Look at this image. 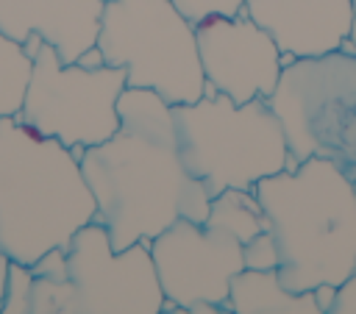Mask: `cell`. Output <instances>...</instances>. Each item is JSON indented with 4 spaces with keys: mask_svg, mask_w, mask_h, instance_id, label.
<instances>
[{
    "mask_svg": "<svg viewBox=\"0 0 356 314\" xmlns=\"http://www.w3.org/2000/svg\"><path fill=\"white\" fill-rule=\"evenodd\" d=\"M331 314H356V267L348 275V281L339 286L337 300L331 306Z\"/></svg>",
    "mask_w": 356,
    "mask_h": 314,
    "instance_id": "d6986e66",
    "label": "cell"
},
{
    "mask_svg": "<svg viewBox=\"0 0 356 314\" xmlns=\"http://www.w3.org/2000/svg\"><path fill=\"white\" fill-rule=\"evenodd\" d=\"M31 69L33 58L25 53V44L0 31V119L19 114Z\"/></svg>",
    "mask_w": 356,
    "mask_h": 314,
    "instance_id": "9a60e30c",
    "label": "cell"
},
{
    "mask_svg": "<svg viewBox=\"0 0 356 314\" xmlns=\"http://www.w3.org/2000/svg\"><path fill=\"white\" fill-rule=\"evenodd\" d=\"M172 3L189 22H197L206 14H239V11H245V0H172Z\"/></svg>",
    "mask_w": 356,
    "mask_h": 314,
    "instance_id": "ac0fdd59",
    "label": "cell"
},
{
    "mask_svg": "<svg viewBox=\"0 0 356 314\" xmlns=\"http://www.w3.org/2000/svg\"><path fill=\"white\" fill-rule=\"evenodd\" d=\"M312 292H314V300H317L320 314H331V306H334V300H337L339 286H334V283H320V286H314Z\"/></svg>",
    "mask_w": 356,
    "mask_h": 314,
    "instance_id": "ffe728a7",
    "label": "cell"
},
{
    "mask_svg": "<svg viewBox=\"0 0 356 314\" xmlns=\"http://www.w3.org/2000/svg\"><path fill=\"white\" fill-rule=\"evenodd\" d=\"M200 67L206 75L203 94H228L234 103L270 97L284 61L273 36L245 11L206 14L195 22Z\"/></svg>",
    "mask_w": 356,
    "mask_h": 314,
    "instance_id": "30bf717a",
    "label": "cell"
},
{
    "mask_svg": "<svg viewBox=\"0 0 356 314\" xmlns=\"http://www.w3.org/2000/svg\"><path fill=\"white\" fill-rule=\"evenodd\" d=\"M164 292L150 242L114 250L100 222L83 225L67 245V278H33L31 314H161Z\"/></svg>",
    "mask_w": 356,
    "mask_h": 314,
    "instance_id": "8992f818",
    "label": "cell"
},
{
    "mask_svg": "<svg viewBox=\"0 0 356 314\" xmlns=\"http://www.w3.org/2000/svg\"><path fill=\"white\" fill-rule=\"evenodd\" d=\"M78 64H83V67H100V64H106V61H103V56H100V50H97V44H95V47H89V50L78 58Z\"/></svg>",
    "mask_w": 356,
    "mask_h": 314,
    "instance_id": "7402d4cb",
    "label": "cell"
},
{
    "mask_svg": "<svg viewBox=\"0 0 356 314\" xmlns=\"http://www.w3.org/2000/svg\"><path fill=\"white\" fill-rule=\"evenodd\" d=\"M225 308L231 314H320L314 292H289L278 278V267H245L231 281Z\"/></svg>",
    "mask_w": 356,
    "mask_h": 314,
    "instance_id": "4fadbf2b",
    "label": "cell"
},
{
    "mask_svg": "<svg viewBox=\"0 0 356 314\" xmlns=\"http://www.w3.org/2000/svg\"><path fill=\"white\" fill-rule=\"evenodd\" d=\"M342 50L356 53V0H353V22H350V36H348V42L342 44Z\"/></svg>",
    "mask_w": 356,
    "mask_h": 314,
    "instance_id": "603a6c76",
    "label": "cell"
},
{
    "mask_svg": "<svg viewBox=\"0 0 356 314\" xmlns=\"http://www.w3.org/2000/svg\"><path fill=\"white\" fill-rule=\"evenodd\" d=\"M8 264L11 258L0 250V314H3V300H6V281H8Z\"/></svg>",
    "mask_w": 356,
    "mask_h": 314,
    "instance_id": "44dd1931",
    "label": "cell"
},
{
    "mask_svg": "<svg viewBox=\"0 0 356 314\" xmlns=\"http://www.w3.org/2000/svg\"><path fill=\"white\" fill-rule=\"evenodd\" d=\"M172 119L181 158L211 197L222 189L253 192L261 178L298 167L267 97L234 103L214 92L172 106Z\"/></svg>",
    "mask_w": 356,
    "mask_h": 314,
    "instance_id": "277c9868",
    "label": "cell"
},
{
    "mask_svg": "<svg viewBox=\"0 0 356 314\" xmlns=\"http://www.w3.org/2000/svg\"><path fill=\"white\" fill-rule=\"evenodd\" d=\"M203 222L234 233L242 245L270 228V222L256 200V192H248V189H222L220 195H214Z\"/></svg>",
    "mask_w": 356,
    "mask_h": 314,
    "instance_id": "5bb4252c",
    "label": "cell"
},
{
    "mask_svg": "<svg viewBox=\"0 0 356 314\" xmlns=\"http://www.w3.org/2000/svg\"><path fill=\"white\" fill-rule=\"evenodd\" d=\"M245 267L248 270H273L278 267V247L273 231L256 233L250 242H245Z\"/></svg>",
    "mask_w": 356,
    "mask_h": 314,
    "instance_id": "e0dca14e",
    "label": "cell"
},
{
    "mask_svg": "<svg viewBox=\"0 0 356 314\" xmlns=\"http://www.w3.org/2000/svg\"><path fill=\"white\" fill-rule=\"evenodd\" d=\"M253 192L275 236L281 283L289 292L342 286L356 267L353 175L312 156L261 178Z\"/></svg>",
    "mask_w": 356,
    "mask_h": 314,
    "instance_id": "7a4b0ae2",
    "label": "cell"
},
{
    "mask_svg": "<svg viewBox=\"0 0 356 314\" xmlns=\"http://www.w3.org/2000/svg\"><path fill=\"white\" fill-rule=\"evenodd\" d=\"M95 195L78 156L19 117L0 119V250L33 264L95 220Z\"/></svg>",
    "mask_w": 356,
    "mask_h": 314,
    "instance_id": "3957f363",
    "label": "cell"
},
{
    "mask_svg": "<svg viewBox=\"0 0 356 314\" xmlns=\"http://www.w3.org/2000/svg\"><path fill=\"white\" fill-rule=\"evenodd\" d=\"M353 186H356V175H353Z\"/></svg>",
    "mask_w": 356,
    "mask_h": 314,
    "instance_id": "cb8c5ba5",
    "label": "cell"
},
{
    "mask_svg": "<svg viewBox=\"0 0 356 314\" xmlns=\"http://www.w3.org/2000/svg\"><path fill=\"white\" fill-rule=\"evenodd\" d=\"M267 106L298 164L317 156L356 175V53L339 47L325 56L292 58Z\"/></svg>",
    "mask_w": 356,
    "mask_h": 314,
    "instance_id": "52a82bcc",
    "label": "cell"
},
{
    "mask_svg": "<svg viewBox=\"0 0 356 314\" xmlns=\"http://www.w3.org/2000/svg\"><path fill=\"white\" fill-rule=\"evenodd\" d=\"M117 114L120 128L78 158L111 247L150 242L181 217L203 222L211 195L181 158L172 106L153 89L125 86Z\"/></svg>",
    "mask_w": 356,
    "mask_h": 314,
    "instance_id": "6da1fadb",
    "label": "cell"
},
{
    "mask_svg": "<svg viewBox=\"0 0 356 314\" xmlns=\"http://www.w3.org/2000/svg\"><path fill=\"white\" fill-rule=\"evenodd\" d=\"M128 86L125 67L64 64L53 44L39 42L19 119L67 144L78 158L120 128L117 100Z\"/></svg>",
    "mask_w": 356,
    "mask_h": 314,
    "instance_id": "ba28073f",
    "label": "cell"
},
{
    "mask_svg": "<svg viewBox=\"0 0 356 314\" xmlns=\"http://www.w3.org/2000/svg\"><path fill=\"white\" fill-rule=\"evenodd\" d=\"M97 50L106 64L125 67L128 86L153 89L170 106L206 92L195 22L172 0H106Z\"/></svg>",
    "mask_w": 356,
    "mask_h": 314,
    "instance_id": "5b68a950",
    "label": "cell"
},
{
    "mask_svg": "<svg viewBox=\"0 0 356 314\" xmlns=\"http://www.w3.org/2000/svg\"><path fill=\"white\" fill-rule=\"evenodd\" d=\"M31 289H33L31 267L11 261L8 264V281H6L3 314H31Z\"/></svg>",
    "mask_w": 356,
    "mask_h": 314,
    "instance_id": "2e32d148",
    "label": "cell"
},
{
    "mask_svg": "<svg viewBox=\"0 0 356 314\" xmlns=\"http://www.w3.org/2000/svg\"><path fill=\"white\" fill-rule=\"evenodd\" d=\"M253 17L278 44L281 61L339 50L350 36L353 0H245Z\"/></svg>",
    "mask_w": 356,
    "mask_h": 314,
    "instance_id": "8fae6325",
    "label": "cell"
},
{
    "mask_svg": "<svg viewBox=\"0 0 356 314\" xmlns=\"http://www.w3.org/2000/svg\"><path fill=\"white\" fill-rule=\"evenodd\" d=\"M150 256L164 311L192 314L200 303L225 308L231 281L245 270V245L234 233L186 217L150 239Z\"/></svg>",
    "mask_w": 356,
    "mask_h": 314,
    "instance_id": "9c48e42d",
    "label": "cell"
},
{
    "mask_svg": "<svg viewBox=\"0 0 356 314\" xmlns=\"http://www.w3.org/2000/svg\"><path fill=\"white\" fill-rule=\"evenodd\" d=\"M103 6L106 0H0V31L22 44L39 36L64 64H75L97 44Z\"/></svg>",
    "mask_w": 356,
    "mask_h": 314,
    "instance_id": "7c38bea8",
    "label": "cell"
}]
</instances>
